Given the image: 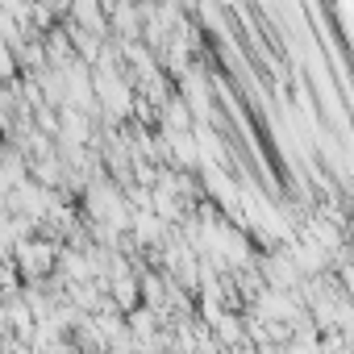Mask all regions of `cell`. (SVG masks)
Listing matches in <instances>:
<instances>
[{"label": "cell", "mask_w": 354, "mask_h": 354, "mask_svg": "<svg viewBox=\"0 0 354 354\" xmlns=\"http://www.w3.org/2000/svg\"><path fill=\"white\" fill-rule=\"evenodd\" d=\"M192 109L184 104V96H167L162 104H158V125L162 129H192Z\"/></svg>", "instance_id": "6da1fadb"}]
</instances>
